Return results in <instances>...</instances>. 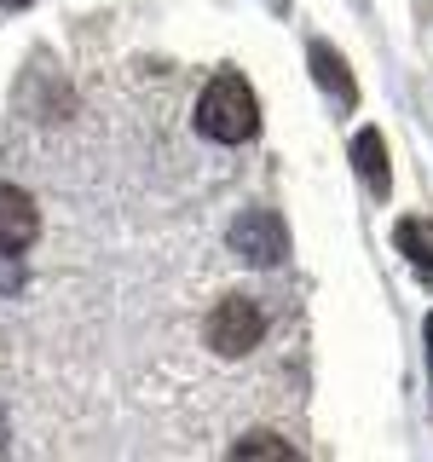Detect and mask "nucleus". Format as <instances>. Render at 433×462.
Segmentation results:
<instances>
[{
  "mask_svg": "<svg viewBox=\"0 0 433 462\" xmlns=\"http://www.w3.org/2000/svg\"><path fill=\"white\" fill-rule=\"evenodd\" d=\"M312 76H318V87H324L336 105H358V81H353V69L336 58V47H324V41H312Z\"/></svg>",
  "mask_w": 433,
  "mask_h": 462,
  "instance_id": "obj_5",
  "label": "nucleus"
},
{
  "mask_svg": "<svg viewBox=\"0 0 433 462\" xmlns=\"http://www.w3.org/2000/svg\"><path fill=\"white\" fill-rule=\"evenodd\" d=\"M353 162H358V173H364L370 191H375V197H387L393 173H387V144H382V134H375V127H364V134L353 139Z\"/></svg>",
  "mask_w": 433,
  "mask_h": 462,
  "instance_id": "obj_6",
  "label": "nucleus"
},
{
  "mask_svg": "<svg viewBox=\"0 0 433 462\" xmlns=\"http://www.w3.org/2000/svg\"><path fill=\"white\" fill-rule=\"evenodd\" d=\"M254 127H260V98L249 93V81L237 69H226V76H214L202 87V98H197V134L202 139L243 144V139H254Z\"/></svg>",
  "mask_w": 433,
  "mask_h": 462,
  "instance_id": "obj_1",
  "label": "nucleus"
},
{
  "mask_svg": "<svg viewBox=\"0 0 433 462\" xmlns=\"http://www.w3.org/2000/svg\"><path fill=\"white\" fill-rule=\"evenodd\" d=\"M428 365H433V318H428Z\"/></svg>",
  "mask_w": 433,
  "mask_h": 462,
  "instance_id": "obj_9",
  "label": "nucleus"
},
{
  "mask_svg": "<svg viewBox=\"0 0 433 462\" xmlns=\"http://www.w3.org/2000/svg\"><path fill=\"white\" fill-rule=\"evenodd\" d=\"M254 451H278V457H295V445L278 439V433H243L237 445H231V457H254Z\"/></svg>",
  "mask_w": 433,
  "mask_h": 462,
  "instance_id": "obj_8",
  "label": "nucleus"
},
{
  "mask_svg": "<svg viewBox=\"0 0 433 462\" xmlns=\"http://www.w3.org/2000/svg\"><path fill=\"white\" fill-rule=\"evenodd\" d=\"M260 336H266V312H260L249 295H226L220 307H214V318H208V346L226 353V358L254 353Z\"/></svg>",
  "mask_w": 433,
  "mask_h": 462,
  "instance_id": "obj_2",
  "label": "nucleus"
},
{
  "mask_svg": "<svg viewBox=\"0 0 433 462\" xmlns=\"http://www.w3.org/2000/svg\"><path fill=\"white\" fill-rule=\"evenodd\" d=\"M428 231H433L428 220H399V226H393L399 249L416 260V272H433V237H428Z\"/></svg>",
  "mask_w": 433,
  "mask_h": 462,
  "instance_id": "obj_7",
  "label": "nucleus"
},
{
  "mask_svg": "<svg viewBox=\"0 0 433 462\" xmlns=\"http://www.w3.org/2000/svg\"><path fill=\"white\" fill-rule=\"evenodd\" d=\"M231 249L249 260V266H278L289 254V231H283L278 214L249 208V214H237V226H231Z\"/></svg>",
  "mask_w": 433,
  "mask_h": 462,
  "instance_id": "obj_3",
  "label": "nucleus"
},
{
  "mask_svg": "<svg viewBox=\"0 0 433 462\" xmlns=\"http://www.w3.org/2000/svg\"><path fill=\"white\" fill-rule=\"evenodd\" d=\"M35 231H41V214L29 202V191L0 180V254H23L35 243Z\"/></svg>",
  "mask_w": 433,
  "mask_h": 462,
  "instance_id": "obj_4",
  "label": "nucleus"
}]
</instances>
